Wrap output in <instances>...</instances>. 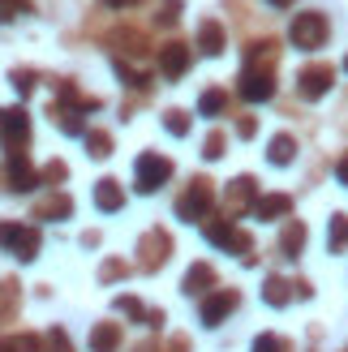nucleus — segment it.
Wrapping results in <instances>:
<instances>
[{
    "mask_svg": "<svg viewBox=\"0 0 348 352\" xmlns=\"http://www.w3.org/2000/svg\"><path fill=\"white\" fill-rule=\"evenodd\" d=\"M327 34H331V22H327L323 13H297L288 26V39L297 43L301 52H318L327 43Z\"/></svg>",
    "mask_w": 348,
    "mask_h": 352,
    "instance_id": "nucleus-1",
    "label": "nucleus"
},
{
    "mask_svg": "<svg viewBox=\"0 0 348 352\" xmlns=\"http://www.w3.org/2000/svg\"><path fill=\"white\" fill-rule=\"evenodd\" d=\"M0 250H9L17 262H34V254H39V228H30V223H0Z\"/></svg>",
    "mask_w": 348,
    "mask_h": 352,
    "instance_id": "nucleus-2",
    "label": "nucleus"
},
{
    "mask_svg": "<svg viewBox=\"0 0 348 352\" xmlns=\"http://www.w3.org/2000/svg\"><path fill=\"white\" fill-rule=\"evenodd\" d=\"M168 176H172V160H164V155H155V151L138 155V164H133V185H138V193H155Z\"/></svg>",
    "mask_w": 348,
    "mask_h": 352,
    "instance_id": "nucleus-3",
    "label": "nucleus"
},
{
    "mask_svg": "<svg viewBox=\"0 0 348 352\" xmlns=\"http://www.w3.org/2000/svg\"><path fill=\"white\" fill-rule=\"evenodd\" d=\"M211 198H215L211 181H206V176H198V181H194V185H189L181 198H177V219H185V223L206 219V210H211Z\"/></svg>",
    "mask_w": 348,
    "mask_h": 352,
    "instance_id": "nucleus-4",
    "label": "nucleus"
},
{
    "mask_svg": "<svg viewBox=\"0 0 348 352\" xmlns=\"http://www.w3.org/2000/svg\"><path fill=\"white\" fill-rule=\"evenodd\" d=\"M241 99L246 103H267L271 95H275V78H271V69H263V65H246L241 69Z\"/></svg>",
    "mask_w": 348,
    "mask_h": 352,
    "instance_id": "nucleus-5",
    "label": "nucleus"
},
{
    "mask_svg": "<svg viewBox=\"0 0 348 352\" xmlns=\"http://www.w3.org/2000/svg\"><path fill=\"white\" fill-rule=\"evenodd\" d=\"M26 138H30V116H26V108L0 112V142H5V155L9 151H26Z\"/></svg>",
    "mask_w": 348,
    "mask_h": 352,
    "instance_id": "nucleus-6",
    "label": "nucleus"
},
{
    "mask_svg": "<svg viewBox=\"0 0 348 352\" xmlns=\"http://www.w3.org/2000/svg\"><path fill=\"white\" fill-rule=\"evenodd\" d=\"M336 86V69L331 65H305L297 74V95L301 99H323Z\"/></svg>",
    "mask_w": 348,
    "mask_h": 352,
    "instance_id": "nucleus-7",
    "label": "nucleus"
},
{
    "mask_svg": "<svg viewBox=\"0 0 348 352\" xmlns=\"http://www.w3.org/2000/svg\"><path fill=\"white\" fill-rule=\"evenodd\" d=\"M206 241L219 245V250H241V254H246V262H254V258H250V254H254V241H250L246 232H237L232 219H228V223H206Z\"/></svg>",
    "mask_w": 348,
    "mask_h": 352,
    "instance_id": "nucleus-8",
    "label": "nucleus"
},
{
    "mask_svg": "<svg viewBox=\"0 0 348 352\" xmlns=\"http://www.w3.org/2000/svg\"><path fill=\"white\" fill-rule=\"evenodd\" d=\"M142 271H155V267H164L168 262V250H172V241H168V232H160V228H151V232L142 236Z\"/></svg>",
    "mask_w": 348,
    "mask_h": 352,
    "instance_id": "nucleus-9",
    "label": "nucleus"
},
{
    "mask_svg": "<svg viewBox=\"0 0 348 352\" xmlns=\"http://www.w3.org/2000/svg\"><path fill=\"white\" fill-rule=\"evenodd\" d=\"M5 160H9V189H17V193H26V189H34V185H39V172L30 168V160H26V151H9Z\"/></svg>",
    "mask_w": 348,
    "mask_h": 352,
    "instance_id": "nucleus-10",
    "label": "nucleus"
},
{
    "mask_svg": "<svg viewBox=\"0 0 348 352\" xmlns=\"http://www.w3.org/2000/svg\"><path fill=\"white\" fill-rule=\"evenodd\" d=\"M258 193H254V176H237L224 193V206H228V215H241V210H254Z\"/></svg>",
    "mask_w": 348,
    "mask_h": 352,
    "instance_id": "nucleus-11",
    "label": "nucleus"
},
{
    "mask_svg": "<svg viewBox=\"0 0 348 352\" xmlns=\"http://www.w3.org/2000/svg\"><path fill=\"white\" fill-rule=\"evenodd\" d=\"M232 309H237V292L232 288H219L215 296H206V301H202V322L206 327H219Z\"/></svg>",
    "mask_w": 348,
    "mask_h": 352,
    "instance_id": "nucleus-12",
    "label": "nucleus"
},
{
    "mask_svg": "<svg viewBox=\"0 0 348 352\" xmlns=\"http://www.w3.org/2000/svg\"><path fill=\"white\" fill-rule=\"evenodd\" d=\"M185 69H189V47H185V43H164V47H160V74L177 82Z\"/></svg>",
    "mask_w": 348,
    "mask_h": 352,
    "instance_id": "nucleus-13",
    "label": "nucleus"
},
{
    "mask_svg": "<svg viewBox=\"0 0 348 352\" xmlns=\"http://www.w3.org/2000/svg\"><path fill=\"white\" fill-rule=\"evenodd\" d=\"M95 206H99V210H108V215L125 206V189H120V181H112V176H103V181L95 185Z\"/></svg>",
    "mask_w": 348,
    "mask_h": 352,
    "instance_id": "nucleus-14",
    "label": "nucleus"
},
{
    "mask_svg": "<svg viewBox=\"0 0 348 352\" xmlns=\"http://www.w3.org/2000/svg\"><path fill=\"white\" fill-rule=\"evenodd\" d=\"M288 210H292V198H288V193H271V198H258V202H254V215H258V219H284Z\"/></svg>",
    "mask_w": 348,
    "mask_h": 352,
    "instance_id": "nucleus-15",
    "label": "nucleus"
},
{
    "mask_svg": "<svg viewBox=\"0 0 348 352\" xmlns=\"http://www.w3.org/2000/svg\"><path fill=\"white\" fill-rule=\"evenodd\" d=\"M120 348V322H99L91 331V352H116Z\"/></svg>",
    "mask_w": 348,
    "mask_h": 352,
    "instance_id": "nucleus-16",
    "label": "nucleus"
},
{
    "mask_svg": "<svg viewBox=\"0 0 348 352\" xmlns=\"http://www.w3.org/2000/svg\"><path fill=\"white\" fill-rule=\"evenodd\" d=\"M267 160H271L275 168H284V164H292V160H297V142H292V133H275V138H271V146H267Z\"/></svg>",
    "mask_w": 348,
    "mask_h": 352,
    "instance_id": "nucleus-17",
    "label": "nucleus"
},
{
    "mask_svg": "<svg viewBox=\"0 0 348 352\" xmlns=\"http://www.w3.org/2000/svg\"><path fill=\"white\" fill-rule=\"evenodd\" d=\"M69 210H74L69 193H52V198H43L34 206V219H69Z\"/></svg>",
    "mask_w": 348,
    "mask_h": 352,
    "instance_id": "nucleus-18",
    "label": "nucleus"
},
{
    "mask_svg": "<svg viewBox=\"0 0 348 352\" xmlns=\"http://www.w3.org/2000/svg\"><path fill=\"white\" fill-rule=\"evenodd\" d=\"M301 250H305V223H301V219H288L284 236H280V254H284V258H297Z\"/></svg>",
    "mask_w": 348,
    "mask_h": 352,
    "instance_id": "nucleus-19",
    "label": "nucleus"
},
{
    "mask_svg": "<svg viewBox=\"0 0 348 352\" xmlns=\"http://www.w3.org/2000/svg\"><path fill=\"white\" fill-rule=\"evenodd\" d=\"M198 47L206 52V56H219L224 52V26L219 22H202L198 26Z\"/></svg>",
    "mask_w": 348,
    "mask_h": 352,
    "instance_id": "nucleus-20",
    "label": "nucleus"
},
{
    "mask_svg": "<svg viewBox=\"0 0 348 352\" xmlns=\"http://www.w3.org/2000/svg\"><path fill=\"white\" fill-rule=\"evenodd\" d=\"M215 284V271L206 267V262H198V267H189V275H185V292L194 296V292H206Z\"/></svg>",
    "mask_w": 348,
    "mask_h": 352,
    "instance_id": "nucleus-21",
    "label": "nucleus"
},
{
    "mask_svg": "<svg viewBox=\"0 0 348 352\" xmlns=\"http://www.w3.org/2000/svg\"><path fill=\"white\" fill-rule=\"evenodd\" d=\"M224 108H228V95H224L219 86L202 91V99H198V112H202V116H224Z\"/></svg>",
    "mask_w": 348,
    "mask_h": 352,
    "instance_id": "nucleus-22",
    "label": "nucleus"
},
{
    "mask_svg": "<svg viewBox=\"0 0 348 352\" xmlns=\"http://www.w3.org/2000/svg\"><path fill=\"white\" fill-rule=\"evenodd\" d=\"M327 245H331V254H340L348 245V215H331V223H327Z\"/></svg>",
    "mask_w": 348,
    "mask_h": 352,
    "instance_id": "nucleus-23",
    "label": "nucleus"
},
{
    "mask_svg": "<svg viewBox=\"0 0 348 352\" xmlns=\"http://www.w3.org/2000/svg\"><path fill=\"white\" fill-rule=\"evenodd\" d=\"M288 288H292L288 279H280V275H271V279H267V288H263V301H267V305H288V296H292Z\"/></svg>",
    "mask_w": 348,
    "mask_h": 352,
    "instance_id": "nucleus-24",
    "label": "nucleus"
},
{
    "mask_svg": "<svg viewBox=\"0 0 348 352\" xmlns=\"http://www.w3.org/2000/svg\"><path fill=\"white\" fill-rule=\"evenodd\" d=\"M39 348H43V340L30 336V331L26 336H5L0 340V352H39Z\"/></svg>",
    "mask_w": 348,
    "mask_h": 352,
    "instance_id": "nucleus-25",
    "label": "nucleus"
},
{
    "mask_svg": "<svg viewBox=\"0 0 348 352\" xmlns=\"http://www.w3.org/2000/svg\"><path fill=\"white\" fill-rule=\"evenodd\" d=\"M86 151H91L95 160H108V155H112V138L103 129H86Z\"/></svg>",
    "mask_w": 348,
    "mask_h": 352,
    "instance_id": "nucleus-26",
    "label": "nucleus"
},
{
    "mask_svg": "<svg viewBox=\"0 0 348 352\" xmlns=\"http://www.w3.org/2000/svg\"><path fill=\"white\" fill-rule=\"evenodd\" d=\"M164 129H168L172 138H185V133H189V116H185L181 108H172V112H164Z\"/></svg>",
    "mask_w": 348,
    "mask_h": 352,
    "instance_id": "nucleus-27",
    "label": "nucleus"
},
{
    "mask_svg": "<svg viewBox=\"0 0 348 352\" xmlns=\"http://www.w3.org/2000/svg\"><path fill=\"white\" fill-rule=\"evenodd\" d=\"M65 176H69V168H65L61 160H52V164H47L43 172H39V185H61Z\"/></svg>",
    "mask_w": 348,
    "mask_h": 352,
    "instance_id": "nucleus-28",
    "label": "nucleus"
},
{
    "mask_svg": "<svg viewBox=\"0 0 348 352\" xmlns=\"http://www.w3.org/2000/svg\"><path fill=\"white\" fill-rule=\"evenodd\" d=\"M22 13H30L26 0H0V22H13V17H22Z\"/></svg>",
    "mask_w": 348,
    "mask_h": 352,
    "instance_id": "nucleus-29",
    "label": "nucleus"
},
{
    "mask_svg": "<svg viewBox=\"0 0 348 352\" xmlns=\"http://www.w3.org/2000/svg\"><path fill=\"white\" fill-rule=\"evenodd\" d=\"M13 86H17V95H30L34 91V74H30V69H13Z\"/></svg>",
    "mask_w": 348,
    "mask_h": 352,
    "instance_id": "nucleus-30",
    "label": "nucleus"
},
{
    "mask_svg": "<svg viewBox=\"0 0 348 352\" xmlns=\"http://www.w3.org/2000/svg\"><path fill=\"white\" fill-rule=\"evenodd\" d=\"M13 301H17V284H0V318L13 314Z\"/></svg>",
    "mask_w": 348,
    "mask_h": 352,
    "instance_id": "nucleus-31",
    "label": "nucleus"
},
{
    "mask_svg": "<svg viewBox=\"0 0 348 352\" xmlns=\"http://www.w3.org/2000/svg\"><path fill=\"white\" fill-rule=\"evenodd\" d=\"M129 267H125V262H120V258H112V262H103V271H99V279H103V284H112V279H120V275H125Z\"/></svg>",
    "mask_w": 348,
    "mask_h": 352,
    "instance_id": "nucleus-32",
    "label": "nucleus"
},
{
    "mask_svg": "<svg viewBox=\"0 0 348 352\" xmlns=\"http://www.w3.org/2000/svg\"><path fill=\"white\" fill-rule=\"evenodd\" d=\"M254 352H288V348H284L280 336H258L254 340Z\"/></svg>",
    "mask_w": 348,
    "mask_h": 352,
    "instance_id": "nucleus-33",
    "label": "nucleus"
},
{
    "mask_svg": "<svg viewBox=\"0 0 348 352\" xmlns=\"http://www.w3.org/2000/svg\"><path fill=\"white\" fill-rule=\"evenodd\" d=\"M202 155H206V160H219V155H224V133H219V129L202 142Z\"/></svg>",
    "mask_w": 348,
    "mask_h": 352,
    "instance_id": "nucleus-34",
    "label": "nucleus"
},
{
    "mask_svg": "<svg viewBox=\"0 0 348 352\" xmlns=\"http://www.w3.org/2000/svg\"><path fill=\"white\" fill-rule=\"evenodd\" d=\"M47 348H52V352H69V336H65L61 327H56V331H47Z\"/></svg>",
    "mask_w": 348,
    "mask_h": 352,
    "instance_id": "nucleus-35",
    "label": "nucleus"
},
{
    "mask_svg": "<svg viewBox=\"0 0 348 352\" xmlns=\"http://www.w3.org/2000/svg\"><path fill=\"white\" fill-rule=\"evenodd\" d=\"M177 17H181V0H168V5L160 9V22H164V26H172Z\"/></svg>",
    "mask_w": 348,
    "mask_h": 352,
    "instance_id": "nucleus-36",
    "label": "nucleus"
},
{
    "mask_svg": "<svg viewBox=\"0 0 348 352\" xmlns=\"http://www.w3.org/2000/svg\"><path fill=\"white\" fill-rule=\"evenodd\" d=\"M254 129H258L254 116H241V120H237V133H241V138H254Z\"/></svg>",
    "mask_w": 348,
    "mask_h": 352,
    "instance_id": "nucleus-37",
    "label": "nucleus"
},
{
    "mask_svg": "<svg viewBox=\"0 0 348 352\" xmlns=\"http://www.w3.org/2000/svg\"><path fill=\"white\" fill-rule=\"evenodd\" d=\"M108 9H129V5H138V0H103Z\"/></svg>",
    "mask_w": 348,
    "mask_h": 352,
    "instance_id": "nucleus-38",
    "label": "nucleus"
},
{
    "mask_svg": "<svg viewBox=\"0 0 348 352\" xmlns=\"http://www.w3.org/2000/svg\"><path fill=\"white\" fill-rule=\"evenodd\" d=\"M336 176H340V181L348 185V160H340V164H336Z\"/></svg>",
    "mask_w": 348,
    "mask_h": 352,
    "instance_id": "nucleus-39",
    "label": "nucleus"
},
{
    "mask_svg": "<svg viewBox=\"0 0 348 352\" xmlns=\"http://www.w3.org/2000/svg\"><path fill=\"white\" fill-rule=\"evenodd\" d=\"M271 9H288V5H297V0H267Z\"/></svg>",
    "mask_w": 348,
    "mask_h": 352,
    "instance_id": "nucleus-40",
    "label": "nucleus"
},
{
    "mask_svg": "<svg viewBox=\"0 0 348 352\" xmlns=\"http://www.w3.org/2000/svg\"><path fill=\"white\" fill-rule=\"evenodd\" d=\"M344 69H348V60H344Z\"/></svg>",
    "mask_w": 348,
    "mask_h": 352,
    "instance_id": "nucleus-41",
    "label": "nucleus"
},
{
    "mask_svg": "<svg viewBox=\"0 0 348 352\" xmlns=\"http://www.w3.org/2000/svg\"><path fill=\"white\" fill-rule=\"evenodd\" d=\"M344 352H348V348H344Z\"/></svg>",
    "mask_w": 348,
    "mask_h": 352,
    "instance_id": "nucleus-42",
    "label": "nucleus"
}]
</instances>
